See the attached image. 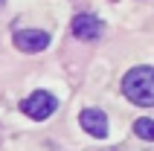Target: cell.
<instances>
[{"instance_id":"6da1fadb","label":"cell","mask_w":154,"mask_h":151,"mask_svg":"<svg viewBox=\"0 0 154 151\" xmlns=\"http://www.w3.org/2000/svg\"><path fill=\"white\" fill-rule=\"evenodd\" d=\"M122 93L140 108H154V67H131L122 76Z\"/></svg>"},{"instance_id":"7a4b0ae2","label":"cell","mask_w":154,"mask_h":151,"mask_svg":"<svg viewBox=\"0 0 154 151\" xmlns=\"http://www.w3.org/2000/svg\"><path fill=\"white\" fill-rule=\"evenodd\" d=\"M20 110H23L29 119H35V122H44V119H50L52 113L58 110V99H55L50 90H35V93H29V96L20 102Z\"/></svg>"},{"instance_id":"3957f363","label":"cell","mask_w":154,"mask_h":151,"mask_svg":"<svg viewBox=\"0 0 154 151\" xmlns=\"http://www.w3.org/2000/svg\"><path fill=\"white\" fill-rule=\"evenodd\" d=\"M15 47L20 52H44L50 47V32H44V29H17Z\"/></svg>"},{"instance_id":"277c9868","label":"cell","mask_w":154,"mask_h":151,"mask_svg":"<svg viewBox=\"0 0 154 151\" xmlns=\"http://www.w3.org/2000/svg\"><path fill=\"white\" fill-rule=\"evenodd\" d=\"M79 122H82V128H85L90 137H96V140H105V137H108V116H105V110L85 108L79 113Z\"/></svg>"},{"instance_id":"5b68a950","label":"cell","mask_w":154,"mask_h":151,"mask_svg":"<svg viewBox=\"0 0 154 151\" xmlns=\"http://www.w3.org/2000/svg\"><path fill=\"white\" fill-rule=\"evenodd\" d=\"M102 20H99V17L96 15H76L73 17V26H70V29H73V35H76L79 41H96V38H99V35H102Z\"/></svg>"},{"instance_id":"8992f818","label":"cell","mask_w":154,"mask_h":151,"mask_svg":"<svg viewBox=\"0 0 154 151\" xmlns=\"http://www.w3.org/2000/svg\"><path fill=\"white\" fill-rule=\"evenodd\" d=\"M134 134L140 137V140H146V143H154V119L143 116L134 122Z\"/></svg>"},{"instance_id":"52a82bcc","label":"cell","mask_w":154,"mask_h":151,"mask_svg":"<svg viewBox=\"0 0 154 151\" xmlns=\"http://www.w3.org/2000/svg\"><path fill=\"white\" fill-rule=\"evenodd\" d=\"M3 3H6V0H0V6H3Z\"/></svg>"}]
</instances>
